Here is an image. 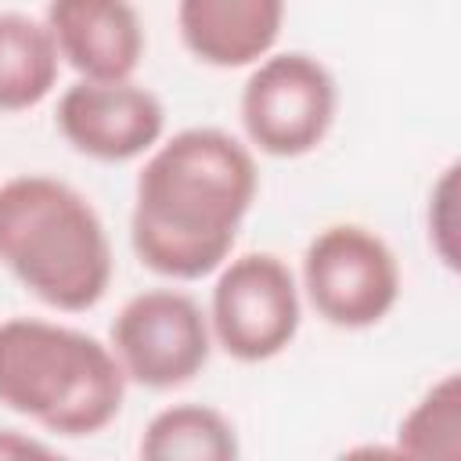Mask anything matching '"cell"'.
<instances>
[{
	"label": "cell",
	"mask_w": 461,
	"mask_h": 461,
	"mask_svg": "<svg viewBox=\"0 0 461 461\" xmlns=\"http://www.w3.org/2000/svg\"><path fill=\"white\" fill-rule=\"evenodd\" d=\"M429 245L447 270H457V162H450L429 191Z\"/></svg>",
	"instance_id": "5bb4252c"
},
{
	"label": "cell",
	"mask_w": 461,
	"mask_h": 461,
	"mask_svg": "<svg viewBox=\"0 0 461 461\" xmlns=\"http://www.w3.org/2000/svg\"><path fill=\"white\" fill-rule=\"evenodd\" d=\"M58 47L47 22L0 11V112H29L58 86Z\"/></svg>",
	"instance_id": "8fae6325"
},
{
	"label": "cell",
	"mask_w": 461,
	"mask_h": 461,
	"mask_svg": "<svg viewBox=\"0 0 461 461\" xmlns=\"http://www.w3.org/2000/svg\"><path fill=\"white\" fill-rule=\"evenodd\" d=\"M256 191V155L234 133L187 126L162 137L133 184L130 245L140 267L169 281L216 274L230 259Z\"/></svg>",
	"instance_id": "6da1fadb"
},
{
	"label": "cell",
	"mask_w": 461,
	"mask_h": 461,
	"mask_svg": "<svg viewBox=\"0 0 461 461\" xmlns=\"http://www.w3.org/2000/svg\"><path fill=\"white\" fill-rule=\"evenodd\" d=\"M54 122L79 155L130 162L166 137V104L133 79H76L58 97Z\"/></svg>",
	"instance_id": "ba28073f"
},
{
	"label": "cell",
	"mask_w": 461,
	"mask_h": 461,
	"mask_svg": "<svg viewBox=\"0 0 461 461\" xmlns=\"http://www.w3.org/2000/svg\"><path fill=\"white\" fill-rule=\"evenodd\" d=\"M126 385L112 346L97 335L47 317L0 321V407L43 432L97 436L119 418Z\"/></svg>",
	"instance_id": "3957f363"
},
{
	"label": "cell",
	"mask_w": 461,
	"mask_h": 461,
	"mask_svg": "<svg viewBox=\"0 0 461 461\" xmlns=\"http://www.w3.org/2000/svg\"><path fill=\"white\" fill-rule=\"evenodd\" d=\"M212 346L241 364L281 357L303 324V288L295 270L274 252L230 256L209 292Z\"/></svg>",
	"instance_id": "8992f818"
},
{
	"label": "cell",
	"mask_w": 461,
	"mask_h": 461,
	"mask_svg": "<svg viewBox=\"0 0 461 461\" xmlns=\"http://www.w3.org/2000/svg\"><path fill=\"white\" fill-rule=\"evenodd\" d=\"M339 112L331 68L306 50H270L241 86L238 115L249 148L270 158H303L324 144Z\"/></svg>",
	"instance_id": "5b68a950"
},
{
	"label": "cell",
	"mask_w": 461,
	"mask_h": 461,
	"mask_svg": "<svg viewBox=\"0 0 461 461\" xmlns=\"http://www.w3.org/2000/svg\"><path fill=\"white\" fill-rule=\"evenodd\" d=\"M58 58L79 79H133L144 25L133 0H47L43 14Z\"/></svg>",
	"instance_id": "9c48e42d"
},
{
	"label": "cell",
	"mask_w": 461,
	"mask_h": 461,
	"mask_svg": "<svg viewBox=\"0 0 461 461\" xmlns=\"http://www.w3.org/2000/svg\"><path fill=\"white\" fill-rule=\"evenodd\" d=\"M393 454L403 457H432V461H454L461 454V378L457 371H447L436 378L414 407L396 425V447Z\"/></svg>",
	"instance_id": "4fadbf2b"
},
{
	"label": "cell",
	"mask_w": 461,
	"mask_h": 461,
	"mask_svg": "<svg viewBox=\"0 0 461 461\" xmlns=\"http://www.w3.org/2000/svg\"><path fill=\"white\" fill-rule=\"evenodd\" d=\"M299 288L324 324L364 331L393 313L403 274L382 234L364 223H328L303 252Z\"/></svg>",
	"instance_id": "277c9868"
},
{
	"label": "cell",
	"mask_w": 461,
	"mask_h": 461,
	"mask_svg": "<svg viewBox=\"0 0 461 461\" xmlns=\"http://www.w3.org/2000/svg\"><path fill=\"white\" fill-rule=\"evenodd\" d=\"M58 450L22 429H0V461H25V457H54Z\"/></svg>",
	"instance_id": "9a60e30c"
},
{
	"label": "cell",
	"mask_w": 461,
	"mask_h": 461,
	"mask_svg": "<svg viewBox=\"0 0 461 461\" xmlns=\"http://www.w3.org/2000/svg\"><path fill=\"white\" fill-rule=\"evenodd\" d=\"M148 461H234L241 454L234 421L209 403H169L151 414L137 443Z\"/></svg>",
	"instance_id": "7c38bea8"
},
{
	"label": "cell",
	"mask_w": 461,
	"mask_h": 461,
	"mask_svg": "<svg viewBox=\"0 0 461 461\" xmlns=\"http://www.w3.org/2000/svg\"><path fill=\"white\" fill-rule=\"evenodd\" d=\"M0 267L61 313L94 310L115 274L101 212L50 173H14L0 184Z\"/></svg>",
	"instance_id": "7a4b0ae2"
},
{
	"label": "cell",
	"mask_w": 461,
	"mask_h": 461,
	"mask_svg": "<svg viewBox=\"0 0 461 461\" xmlns=\"http://www.w3.org/2000/svg\"><path fill=\"white\" fill-rule=\"evenodd\" d=\"M108 346L126 382L166 393L202 375L212 357V331L194 295L180 288H144L119 306Z\"/></svg>",
	"instance_id": "52a82bcc"
},
{
	"label": "cell",
	"mask_w": 461,
	"mask_h": 461,
	"mask_svg": "<svg viewBox=\"0 0 461 461\" xmlns=\"http://www.w3.org/2000/svg\"><path fill=\"white\" fill-rule=\"evenodd\" d=\"M285 11L288 0H176V29L194 61L249 68L277 47Z\"/></svg>",
	"instance_id": "30bf717a"
}]
</instances>
